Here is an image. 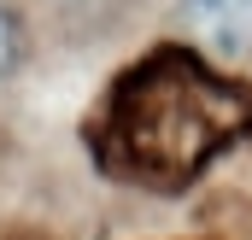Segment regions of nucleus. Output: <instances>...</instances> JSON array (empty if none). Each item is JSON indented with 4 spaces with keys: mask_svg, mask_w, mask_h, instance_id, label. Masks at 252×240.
<instances>
[{
    "mask_svg": "<svg viewBox=\"0 0 252 240\" xmlns=\"http://www.w3.org/2000/svg\"><path fill=\"white\" fill-rule=\"evenodd\" d=\"M252 118V88L205 64L193 47H158L135 59L100 100V152L135 181H182Z\"/></svg>",
    "mask_w": 252,
    "mask_h": 240,
    "instance_id": "obj_1",
    "label": "nucleus"
},
{
    "mask_svg": "<svg viewBox=\"0 0 252 240\" xmlns=\"http://www.w3.org/2000/svg\"><path fill=\"white\" fill-rule=\"evenodd\" d=\"M176 24L193 41V53L217 64L252 59V0H176Z\"/></svg>",
    "mask_w": 252,
    "mask_h": 240,
    "instance_id": "obj_2",
    "label": "nucleus"
},
{
    "mask_svg": "<svg viewBox=\"0 0 252 240\" xmlns=\"http://www.w3.org/2000/svg\"><path fill=\"white\" fill-rule=\"evenodd\" d=\"M135 6L141 0H24L18 12L30 18V30H47L53 41H100L124 30Z\"/></svg>",
    "mask_w": 252,
    "mask_h": 240,
    "instance_id": "obj_3",
    "label": "nucleus"
},
{
    "mask_svg": "<svg viewBox=\"0 0 252 240\" xmlns=\"http://www.w3.org/2000/svg\"><path fill=\"white\" fill-rule=\"evenodd\" d=\"M30 64V18L18 12V0H0V88Z\"/></svg>",
    "mask_w": 252,
    "mask_h": 240,
    "instance_id": "obj_4",
    "label": "nucleus"
}]
</instances>
